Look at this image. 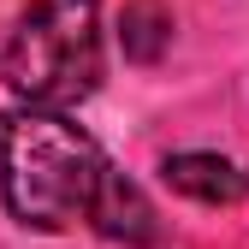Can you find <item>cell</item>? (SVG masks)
<instances>
[{
    "mask_svg": "<svg viewBox=\"0 0 249 249\" xmlns=\"http://www.w3.org/2000/svg\"><path fill=\"white\" fill-rule=\"evenodd\" d=\"M113 160L66 107H30L18 101L0 119V202L18 226L66 231L95 226V213L113 190Z\"/></svg>",
    "mask_w": 249,
    "mask_h": 249,
    "instance_id": "obj_1",
    "label": "cell"
},
{
    "mask_svg": "<svg viewBox=\"0 0 249 249\" xmlns=\"http://www.w3.org/2000/svg\"><path fill=\"white\" fill-rule=\"evenodd\" d=\"M107 53H101V0H30L18 18L0 77L30 107H77L101 89Z\"/></svg>",
    "mask_w": 249,
    "mask_h": 249,
    "instance_id": "obj_2",
    "label": "cell"
},
{
    "mask_svg": "<svg viewBox=\"0 0 249 249\" xmlns=\"http://www.w3.org/2000/svg\"><path fill=\"white\" fill-rule=\"evenodd\" d=\"M160 178L172 184L178 196L208 202V208H231V202L249 196V172H243L237 160H226V154H202V148H190V154H166Z\"/></svg>",
    "mask_w": 249,
    "mask_h": 249,
    "instance_id": "obj_3",
    "label": "cell"
},
{
    "mask_svg": "<svg viewBox=\"0 0 249 249\" xmlns=\"http://www.w3.org/2000/svg\"><path fill=\"white\" fill-rule=\"evenodd\" d=\"M95 231L113 237V243H131V249H148V243H160V213H154V202L137 190L131 178H113V190L95 213Z\"/></svg>",
    "mask_w": 249,
    "mask_h": 249,
    "instance_id": "obj_4",
    "label": "cell"
},
{
    "mask_svg": "<svg viewBox=\"0 0 249 249\" xmlns=\"http://www.w3.org/2000/svg\"><path fill=\"white\" fill-rule=\"evenodd\" d=\"M119 42H124V59L154 66V59L172 48V12L160 0H131V6L119 12Z\"/></svg>",
    "mask_w": 249,
    "mask_h": 249,
    "instance_id": "obj_5",
    "label": "cell"
}]
</instances>
